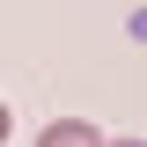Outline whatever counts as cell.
Returning a JSON list of instances; mask_svg holds the SVG:
<instances>
[{
    "mask_svg": "<svg viewBox=\"0 0 147 147\" xmlns=\"http://www.w3.org/2000/svg\"><path fill=\"white\" fill-rule=\"evenodd\" d=\"M125 147H147V140H125Z\"/></svg>",
    "mask_w": 147,
    "mask_h": 147,
    "instance_id": "obj_3",
    "label": "cell"
},
{
    "mask_svg": "<svg viewBox=\"0 0 147 147\" xmlns=\"http://www.w3.org/2000/svg\"><path fill=\"white\" fill-rule=\"evenodd\" d=\"M37 147H103V132L88 125V118H52V125H44V140Z\"/></svg>",
    "mask_w": 147,
    "mask_h": 147,
    "instance_id": "obj_1",
    "label": "cell"
},
{
    "mask_svg": "<svg viewBox=\"0 0 147 147\" xmlns=\"http://www.w3.org/2000/svg\"><path fill=\"white\" fill-rule=\"evenodd\" d=\"M0 140H7V103H0Z\"/></svg>",
    "mask_w": 147,
    "mask_h": 147,
    "instance_id": "obj_2",
    "label": "cell"
}]
</instances>
